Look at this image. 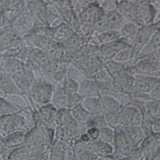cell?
<instances>
[{
    "label": "cell",
    "mask_w": 160,
    "mask_h": 160,
    "mask_svg": "<svg viewBox=\"0 0 160 160\" xmlns=\"http://www.w3.org/2000/svg\"><path fill=\"white\" fill-rule=\"evenodd\" d=\"M1 30H0V37H1Z\"/></svg>",
    "instance_id": "cell-51"
},
{
    "label": "cell",
    "mask_w": 160,
    "mask_h": 160,
    "mask_svg": "<svg viewBox=\"0 0 160 160\" xmlns=\"http://www.w3.org/2000/svg\"><path fill=\"white\" fill-rule=\"evenodd\" d=\"M0 91L6 96H22L10 74L2 70H0Z\"/></svg>",
    "instance_id": "cell-17"
},
{
    "label": "cell",
    "mask_w": 160,
    "mask_h": 160,
    "mask_svg": "<svg viewBox=\"0 0 160 160\" xmlns=\"http://www.w3.org/2000/svg\"><path fill=\"white\" fill-rule=\"evenodd\" d=\"M72 34H73L72 29L64 23L59 24L56 27H53L52 39L55 41L62 42Z\"/></svg>",
    "instance_id": "cell-26"
},
{
    "label": "cell",
    "mask_w": 160,
    "mask_h": 160,
    "mask_svg": "<svg viewBox=\"0 0 160 160\" xmlns=\"http://www.w3.org/2000/svg\"><path fill=\"white\" fill-rule=\"evenodd\" d=\"M145 113L152 119L160 117V101L149 99L144 104Z\"/></svg>",
    "instance_id": "cell-35"
},
{
    "label": "cell",
    "mask_w": 160,
    "mask_h": 160,
    "mask_svg": "<svg viewBox=\"0 0 160 160\" xmlns=\"http://www.w3.org/2000/svg\"><path fill=\"white\" fill-rule=\"evenodd\" d=\"M122 19V15L118 12H111L107 15L104 24L107 26L108 29H118V27L121 28L124 24Z\"/></svg>",
    "instance_id": "cell-33"
},
{
    "label": "cell",
    "mask_w": 160,
    "mask_h": 160,
    "mask_svg": "<svg viewBox=\"0 0 160 160\" xmlns=\"http://www.w3.org/2000/svg\"><path fill=\"white\" fill-rule=\"evenodd\" d=\"M134 81V75L126 66L124 71L112 79V82L118 91L131 94L132 92Z\"/></svg>",
    "instance_id": "cell-12"
},
{
    "label": "cell",
    "mask_w": 160,
    "mask_h": 160,
    "mask_svg": "<svg viewBox=\"0 0 160 160\" xmlns=\"http://www.w3.org/2000/svg\"><path fill=\"white\" fill-rule=\"evenodd\" d=\"M112 144L114 148V159L130 156L136 148L122 128L114 130Z\"/></svg>",
    "instance_id": "cell-4"
},
{
    "label": "cell",
    "mask_w": 160,
    "mask_h": 160,
    "mask_svg": "<svg viewBox=\"0 0 160 160\" xmlns=\"http://www.w3.org/2000/svg\"><path fill=\"white\" fill-rule=\"evenodd\" d=\"M78 92L82 99L91 96H99L98 82L93 79L84 78L79 84Z\"/></svg>",
    "instance_id": "cell-18"
},
{
    "label": "cell",
    "mask_w": 160,
    "mask_h": 160,
    "mask_svg": "<svg viewBox=\"0 0 160 160\" xmlns=\"http://www.w3.org/2000/svg\"><path fill=\"white\" fill-rule=\"evenodd\" d=\"M122 128L136 148L140 146L146 137V134L141 126L123 125Z\"/></svg>",
    "instance_id": "cell-23"
},
{
    "label": "cell",
    "mask_w": 160,
    "mask_h": 160,
    "mask_svg": "<svg viewBox=\"0 0 160 160\" xmlns=\"http://www.w3.org/2000/svg\"><path fill=\"white\" fill-rule=\"evenodd\" d=\"M114 136V130L107 126L99 129V136L98 140L102 142H105L112 144Z\"/></svg>",
    "instance_id": "cell-39"
},
{
    "label": "cell",
    "mask_w": 160,
    "mask_h": 160,
    "mask_svg": "<svg viewBox=\"0 0 160 160\" xmlns=\"http://www.w3.org/2000/svg\"><path fill=\"white\" fill-rule=\"evenodd\" d=\"M69 108L71 109L74 106L81 103L82 98L78 92L69 94Z\"/></svg>",
    "instance_id": "cell-42"
},
{
    "label": "cell",
    "mask_w": 160,
    "mask_h": 160,
    "mask_svg": "<svg viewBox=\"0 0 160 160\" xmlns=\"http://www.w3.org/2000/svg\"><path fill=\"white\" fill-rule=\"evenodd\" d=\"M138 26L136 24L132 22H128L124 23L121 28L120 33L121 35V39L124 40L129 44V41L132 40L134 42L135 36L138 31Z\"/></svg>",
    "instance_id": "cell-29"
},
{
    "label": "cell",
    "mask_w": 160,
    "mask_h": 160,
    "mask_svg": "<svg viewBox=\"0 0 160 160\" xmlns=\"http://www.w3.org/2000/svg\"><path fill=\"white\" fill-rule=\"evenodd\" d=\"M86 132L91 141H98L99 136V129L96 128H89Z\"/></svg>",
    "instance_id": "cell-44"
},
{
    "label": "cell",
    "mask_w": 160,
    "mask_h": 160,
    "mask_svg": "<svg viewBox=\"0 0 160 160\" xmlns=\"http://www.w3.org/2000/svg\"><path fill=\"white\" fill-rule=\"evenodd\" d=\"M81 104L91 116H96L104 113L99 96L84 98L82 99Z\"/></svg>",
    "instance_id": "cell-21"
},
{
    "label": "cell",
    "mask_w": 160,
    "mask_h": 160,
    "mask_svg": "<svg viewBox=\"0 0 160 160\" xmlns=\"http://www.w3.org/2000/svg\"><path fill=\"white\" fill-rule=\"evenodd\" d=\"M152 129L154 134H160V117L153 119Z\"/></svg>",
    "instance_id": "cell-45"
},
{
    "label": "cell",
    "mask_w": 160,
    "mask_h": 160,
    "mask_svg": "<svg viewBox=\"0 0 160 160\" xmlns=\"http://www.w3.org/2000/svg\"><path fill=\"white\" fill-rule=\"evenodd\" d=\"M29 160H48V151L40 154L32 156Z\"/></svg>",
    "instance_id": "cell-46"
},
{
    "label": "cell",
    "mask_w": 160,
    "mask_h": 160,
    "mask_svg": "<svg viewBox=\"0 0 160 160\" xmlns=\"http://www.w3.org/2000/svg\"><path fill=\"white\" fill-rule=\"evenodd\" d=\"M115 159V160H132L129 156V157L119 158H116V159Z\"/></svg>",
    "instance_id": "cell-47"
},
{
    "label": "cell",
    "mask_w": 160,
    "mask_h": 160,
    "mask_svg": "<svg viewBox=\"0 0 160 160\" xmlns=\"http://www.w3.org/2000/svg\"><path fill=\"white\" fill-rule=\"evenodd\" d=\"M159 81L160 78L156 76L136 74L134 75L132 93L136 92L148 94L155 85Z\"/></svg>",
    "instance_id": "cell-10"
},
{
    "label": "cell",
    "mask_w": 160,
    "mask_h": 160,
    "mask_svg": "<svg viewBox=\"0 0 160 160\" xmlns=\"http://www.w3.org/2000/svg\"><path fill=\"white\" fill-rule=\"evenodd\" d=\"M43 2H44L46 4H49V3H52L53 2V0H42Z\"/></svg>",
    "instance_id": "cell-48"
},
{
    "label": "cell",
    "mask_w": 160,
    "mask_h": 160,
    "mask_svg": "<svg viewBox=\"0 0 160 160\" xmlns=\"http://www.w3.org/2000/svg\"><path fill=\"white\" fill-rule=\"evenodd\" d=\"M132 58V46H129L119 51L112 59V60L123 64Z\"/></svg>",
    "instance_id": "cell-40"
},
{
    "label": "cell",
    "mask_w": 160,
    "mask_h": 160,
    "mask_svg": "<svg viewBox=\"0 0 160 160\" xmlns=\"http://www.w3.org/2000/svg\"><path fill=\"white\" fill-rule=\"evenodd\" d=\"M39 119L44 123L50 126L56 127L55 118L57 109L51 103H48L34 109Z\"/></svg>",
    "instance_id": "cell-15"
},
{
    "label": "cell",
    "mask_w": 160,
    "mask_h": 160,
    "mask_svg": "<svg viewBox=\"0 0 160 160\" xmlns=\"http://www.w3.org/2000/svg\"><path fill=\"white\" fill-rule=\"evenodd\" d=\"M26 132L25 131H15L11 132L3 136L2 144L5 151L22 145L25 142Z\"/></svg>",
    "instance_id": "cell-19"
},
{
    "label": "cell",
    "mask_w": 160,
    "mask_h": 160,
    "mask_svg": "<svg viewBox=\"0 0 160 160\" xmlns=\"http://www.w3.org/2000/svg\"><path fill=\"white\" fill-rule=\"evenodd\" d=\"M119 112L123 125H141L144 113L137 106L128 104L122 106L119 109Z\"/></svg>",
    "instance_id": "cell-9"
},
{
    "label": "cell",
    "mask_w": 160,
    "mask_h": 160,
    "mask_svg": "<svg viewBox=\"0 0 160 160\" xmlns=\"http://www.w3.org/2000/svg\"><path fill=\"white\" fill-rule=\"evenodd\" d=\"M99 97L104 113L119 111L122 106L114 96L102 95Z\"/></svg>",
    "instance_id": "cell-27"
},
{
    "label": "cell",
    "mask_w": 160,
    "mask_h": 160,
    "mask_svg": "<svg viewBox=\"0 0 160 160\" xmlns=\"http://www.w3.org/2000/svg\"><path fill=\"white\" fill-rule=\"evenodd\" d=\"M78 122L75 121L71 112V109L69 108H62L57 109L56 118H55V125L57 126H73Z\"/></svg>",
    "instance_id": "cell-24"
},
{
    "label": "cell",
    "mask_w": 160,
    "mask_h": 160,
    "mask_svg": "<svg viewBox=\"0 0 160 160\" xmlns=\"http://www.w3.org/2000/svg\"><path fill=\"white\" fill-rule=\"evenodd\" d=\"M159 48L160 32L156 31L140 52H142L144 54L143 56H145L146 54H150L152 52H156Z\"/></svg>",
    "instance_id": "cell-30"
},
{
    "label": "cell",
    "mask_w": 160,
    "mask_h": 160,
    "mask_svg": "<svg viewBox=\"0 0 160 160\" xmlns=\"http://www.w3.org/2000/svg\"><path fill=\"white\" fill-rule=\"evenodd\" d=\"M71 160H76V158H75V159H71Z\"/></svg>",
    "instance_id": "cell-53"
},
{
    "label": "cell",
    "mask_w": 160,
    "mask_h": 160,
    "mask_svg": "<svg viewBox=\"0 0 160 160\" xmlns=\"http://www.w3.org/2000/svg\"><path fill=\"white\" fill-rule=\"evenodd\" d=\"M113 154L114 148L112 144L97 141L96 155L101 158H112Z\"/></svg>",
    "instance_id": "cell-36"
},
{
    "label": "cell",
    "mask_w": 160,
    "mask_h": 160,
    "mask_svg": "<svg viewBox=\"0 0 160 160\" xmlns=\"http://www.w3.org/2000/svg\"><path fill=\"white\" fill-rule=\"evenodd\" d=\"M71 112L72 117L78 122L85 123L91 117L90 114L80 104L71 108Z\"/></svg>",
    "instance_id": "cell-34"
},
{
    "label": "cell",
    "mask_w": 160,
    "mask_h": 160,
    "mask_svg": "<svg viewBox=\"0 0 160 160\" xmlns=\"http://www.w3.org/2000/svg\"><path fill=\"white\" fill-rule=\"evenodd\" d=\"M54 84L52 81L36 78L31 83L26 94L29 100L34 106V109L51 102Z\"/></svg>",
    "instance_id": "cell-1"
},
{
    "label": "cell",
    "mask_w": 160,
    "mask_h": 160,
    "mask_svg": "<svg viewBox=\"0 0 160 160\" xmlns=\"http://www.w3.org/2000/svg\"><path fill=\"white\" fill-rule=\"evenodd\" d=\"M14 82L16 86L21 91L22 95H26L32 81L24 74L22 72V69L21 71L14 73L10 75Z\"/></svg>",
    "instance_id": "cell-25"
},
{
    "label": "cell",
    "mask_w": 160,
    "mask_h": 160,
    "mask_svg": "<svg viewBox=\"0 0 160 160\" xmlns=\"http://www.w3.org/2000/svg\"><path fill=\"white\" fill-rule=\"evenodd\" d=\"M60 83L64 91L68 95L78 92L79 83L72 79L65 76L64 79Z\"/></svg>",
    "instance_id": "cell-38"
},
{
    "label": "cell",
    "mask_w": 160,
    "mask_h": 160,
    "mask_svg": "<svg viewBox=\"0 0 160 160\" xmlns=\"http://www.w3.org/2000/svg\"><path fill=\"white\" fill-rule=\"evenodd\" d=\"M149 99L160 101V81L158 82L148 94Z\"/></svg>",
    "instance_id": "cell-43"
},
{
    "label": "cell",
    "mask_w": 160,
    "mask_h": 160,
    "mask_svg": "<svg viewBox=\"0 0 160 160\" xmlns=\"http://www.w3.org/2000/svg\"><path fill=\"white\" fill-rule=\"evenodd\" d=\"M24 109V108L16 105L3 97L0 96V117L19 112Z\"/></svg>",
    "instance_id": "cell-28"
},
{
    "label": "cell",
    "mask_w": 160,
    "mask_h": 160,
    "mask_svg": "<svg viewBox=\"0 0 160 160\" xmlns=\"http://www.w3.org/2000/svg\"><path fill=\"white\" fill-rule=\"evenodd\" d=\"M3 135H2V134L0 132V142H2V138H3Z\"/></svg>",
    "instance_id": "cell-49"
},
{
    "label": "cell",
    "mask_w": 160,
    "mask_h": 160,
    "mask_svg": "<svg viewBox=\"0 0 160 160\" xmlns=\"http://www.w3.org/2000/svg\"><path fill=\"white\" fill-rule=\"evenodd\" d=\"M156 31L155 27L151 25L144 26L138 29L133 42L132 57L138 55Z\"/></svg>",
    "instance_id": "cell-11"
},
{
    "label": "cell",
    "mask_w": 160,
    "mask_h": 160,
    "mask_svg": "<svg viewBox=\"0 0 160 160\" xmlns=\"http://www.w3.org/2000/svg\"><path fill=\"white\" fill-rule=\"evenodd\" d=\"M32 156L29 148L25 144L8 149L1 155L3 160H29Z\"/></svg>",
    "instance_id": "cell-16"
},
{
    "label": "cell",
    "mask_w": 160,
    "mask_h": 160,
    "mask_svg": "<svg viewBox=\"0 0 160 160\" xmlns=\"http://www.w3.org/2000/svg\"><path fill=\"white\" fill-rule=\"evenodd\" d=\"M36 20L28 11L18 16L12 22L11 28L22 36L30 33L35 28Z\"/></svg>",
    "instance_id": "cell-8"
},
{
    "label": "cell",
    "mask_w": 160,
    "mask_h": 160,
    "mask_svg": "<svg viewBox=\"0 0 160 160\" xmlns=\"http://www.w3.org/2000/svg\"><path fill=\"white\" fill-rule=\"evenodd\" d=\"M85 124L87 129L89 128H96L98 129H101L108 126L104 114L96 116H91L88 121L85 122Z\"/></svg>",
    "instance_id": "cell-37"
},
{
    "label": "cell",
    "mask_w": 160,
    "mask_h": 160,
    "mask_svg": "<svg viewBox=\"0 0 160 160\" xmlns=\"http://www.w3.org/2000/svg\"><path fill=\"white\" fill-rule=\"evenodd\" d=\"M128 69L134 74L156 76L160 72V61L154 56L144 57L131 66H127Z\"/></svg>",
    "instance_id": "cell-5"
},
{
    "label": "cell",
    "mask_w": 160,
    "mask_h": 160,
    "mask_svg": "<svg viewBox=\"0 0 160 160\" xmlns=\"http://www.w3.org/2000/svg\"><path fill=\"white\" fill-rule=\"evenodd\" d=\"M24 144L28 146L32 156L48 151L52 144L49 139L34 126L26 132Z\"/></svg>",
    "instance_id": "cell-2"
},
{
    "label": "cell",
    "mask_w": 160,
    "mask_h": 160,
    "mask_svg": "<svg viewBox=\"0 0 160 160\" xmlns=\"http://www.w3.org/2000/svg\"><path fill=\"white\" fill-rule=\"evenodd\" d=\"M0 160H3L2 158H1V156H0Z\"/></svg>",
    "instance_id": "cell-52"
},
{
    "label": "cell",
    "mask_w": 160,
    "mask_h": 160,
    "mask_svg": "<svg viewBox=\"0 0 160 160\" xmlns=\"http://www.w3.org/2000/svg\"><path fill=\"white\" fill-rule=\"evenodd\" d=\"M104 115L107 122V125L114 130L119 129L123 126L119 110L116 111L105 112L104 113Z\"/></svg>",
    "instance_id": "cell-32"
},
{
    "label": "cell",
    "mask_w": 160,
    "mask_h": 160,
    "mask_svg": "<svg viewBox=\"0 0 160 160\" xmlns=\"http://www.w3.org/2000/svg\"><path fill=\"white\" fill-rule=\"evenodd\" d=\"M23 111L0 117V132L3 136L15 131L26 132L31 128L26 118L22 114Z\"/></svg>",
    "instance_id": "cell-3"
},
{
    "label": "cell",
    "mask_w": 160,
    "mask_h": 160,
    "mask_svg": "<svg viewBox=\"0 0 160 160\" xmlns=\"http://www.w3.org/2000/svg\"><path fill=\"white\" fill-rule=\"evenodd\" d=\"M48 160H71L76 158L71 146L54 140L48 150Z\"/></svg>",
    "instance_id": "cell-7"
},
{
    "label": "cell",
    "mask_w": 160,
    "mask_h": 160,
    "mask_svg": "<svg viewBox=\"0 0 160 160\" xmlns=\"http://www.w3.org/2000/svg\"><path fill=\"white\" fill-rule=\"evenodd\" d=\"M98 39L100 43L106 44L121 39L120 31L118 29H108L103 30L98 34Z\"/></svg>",
    "instance_id": "cell-31"
},
{
    "label": "cell",
    "mask_w": 160,
    "mask_h": 160,
    "mask_svg": "<svg viewBox=\"0 0 160 160\" xmlns=\"http://www.w3.org/2000/svg\"><path fill=\"white\" fill-rule=\"evenodd\" d=\"M132 46L122 39H120L111 42L102 44L100 48L102 59L106 61L112 60L114 56L123 49Z\"/></svg>",
    "instance_id": "cell-14"
},
{
    "label": "cell",
    "mask_w": 160,
    "mask_h": 160,
    "mask_svg": "<svg viewBox=\"0 0 160 160\" xmlns=\"http://www.w3.org/2000/svg\"><path fill=\"white\" fill-rule=\"evenodd\" d=\"M2 59L0 63V70L9 74H12L22 70L23 62L9 55H1Z\"/></svg>",
    "instance_id": "cell-20"
},
{
    "label": "cell",
    "mask_w": 160,
    "mask_h": 160,
    "mask_svg": "<svg viewBox=\"0 0 160 160\" xmlns=\"http://www.w3.org/2000/svg\"><path fill=\"white\" fill-rule=\"evenodd\" d=\"M57 84L56 86L54 85V89L51 102L57 109L69 108L68 94L64 91L60 82Z\"/></svg>",
    "instance_id": "cell-22"
},
{
    "label": "cell",
    "mask_w": 160,
    "mask_h": 160,
    "mask_svg": "<svg viewBox=\"0 0 160 160\" xmlns=\"http://www.w3.org/2000/svg\"><path fill=\"white\" fill-rule=\"evenodd\" d=\"M0 11H1V8H0Z\"/></svg>",
    "instance_id": "cell-54"
},
{
    "label": "cell",
    "mask_w": 160,
    "mask_h": 160,
    "mask_svg": "<svg viewBox=\"0 0 160 160\" xmlns=\"http://www.w3.org/2000/svg\"><path fill=\"white\" fill-rule=\"evenodd\" d=\"M66 76L72 79L79 83L85 78L82 72L74 64H69Z\"/></svg>",
    "instance_id": "cell-41"
},
{
    "label": "cell",
    "mask_w": 160,
    "mask_h": 160,
    "mask_svg": "<svg viewBox=\"0 0 160 160\" xmlns=\"http://www.w3.org/2000/svg\"><path fill=\"white\" fill-rule=\"evenodd\" d=\"M160 145V135L152 134L146 136L139 148H140L144 159L151 160Z\"/></svg>",
    "instance_id": "cell-13"
},
{
    "label": "cell",
    "mask_w": 160,
    "mask_h": 160,
    "mask_svg": "<svg viewBox=\"0 0 160 160\" xmlns=\"http://www.w3.org/2000/svg\"><path fill=\"white\" fill-rule=\"evenodd\" d=\"M1 59H2V56L0 54V63H1Z\"/></svg>",
    "instance_id": "cell-50"
},
{
    "label": "cell",
    "mask_w": 160,
    "mask_h": 160,
    "mask_svg": "<svg viewBox=\"0 0 160 160\" xmlns=\"http://www.w3.org/2000/svg\"><path fill=\"white\" fill-rule=\"evenodd\" d=\"M24 44L26 43L24 37L12 28H6L1 30L0 37L1 55Z\"/></svg>",
    "instance_id": "cell-6"
}]
</instances>
